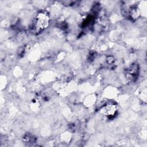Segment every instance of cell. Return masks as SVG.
Masks as SVG:
<instances>
[{"label":"cell","mask_w":147,"mask_h":147,"mask_svg":"<svg viewBox=\"0 0 147 147\" xmlns=\"http://www.w3.org/2000/svg\"><path fill=\"white\" fill-rule=\"evenodd\" d=\"M49 24V17L45 12H40L36 16L34 29L38 32L45 29Z\"/></svg>","instance_id":"obj_1"},{"label":"cell","mask_w":147,"mask_h":147,"mask_svg":"<svg viewBox=\"0 0 147 147\" xmlns=\"http://www.w3.org/2000/svg\"><path fill=\"white\" fill-rule=\"evenodd\" d=\"M117 111L118 105L114 102H107L100 109V113L107 117L113 116Z\"/></svg>","instance_id":"obj_2"}]
</instances>
